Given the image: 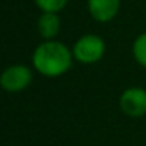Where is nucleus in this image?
<instances>
[{
  "label": "nucleus",
  "mask_w": 146,
  "mask_h": 146,
  "mask_svg": "<svg viewBox=\"0 0 146 146\" xmlns=\"http://www.w3.org/2000/svg\"><path fill=\"white\" fill-rule=\"evenodd\" d=\"M74 55L72 50L66 47L63 42L49 39L35 49L32 57L33 68L44 77H60L66 74L72 66Z\"/></svg>",
  "instance_id": "1"
},
{
  "label": "nucleus",
  "mask_w": 146,
  "mask_h": 146,
  "mask_svg": "<svg viewBox=\"0 0 146 146\" xmlns=\"http://www.w3.org/2000/svg\"><path fill=\"white\" fill-rule=\"evenodd\" d=\"M105 54V42L98 35H83L76 41L72 47V55L79 63L93 64L98 63Z\"/></svg>",
  "instance_id": "2"
},
{
  "label": "nucleus",
  "mask_w": 146,
  "mask_h": 146,
  "mask_svg": "<svg viewBox=\"0 0 146 146\" xmlns=\"http://www.w3.org/2000/svg\"><path fill=\"white\" fill-rule=\"evenodd\" d=\"M33 80V72L25 64H11L0 76V85L8 93H21L29 88Z\"/></svg>",
  "instance_id": "3"
},
{
  "label": "nucleus",
  "mask_w": 146,
  "mask_h": 146,
  "mask_svg": "<svg viewBox=\"0 0 146 146\" xmlns=\"http://www.w3.org/2000/svg\"><path fill=\"white\" fill-rule=\"evenodd\" d=\"M119 108L129 118H141L146 115V90L130 86L119 96Z\"/></svg>",
  "instance_id": "4"
},
{
  "label": "nucleus",
  "mask_w": 146,
  "mask_h": 146,
  "mask_svg": "<svg viewBox=\"0 0 146 146\" xmlns=\"http://www.w3.org/2000/svg\"><path fill=\"white\" fill-rule=\"evenodd\" d=\"M119 0H88V11L98 22H108L118 14Z\"/></svg>",
  "instance_id": "5"
},
{
  "label": "nucleus",
  "mask_w": 146,
  "mask_h": 146,
  "mask_svg": "<svg viewBox=\"0 0 146 146\" xmlns=\"http://www.w3.org/2000/svg\"><path fill=\"white\" fill-rule=\"evenodd\" d=\"M36 27H38L39 35H41L46 41H49V39H54L55 36L60 33L61 19H60V16H58V13H49V11H46V13H42L41 16H39Z\"/></svg>",
  "instance_id": "6"
},
{
  "label": "nucleus",
  "mask_w": 146,
  "mask_h": 146,
  "mask_svg": "<svg viewBox=\"0 0 146 146\" xmlns=\"http://www.w3.org/2000/svg\"><path fill=\"white\" fill-rule=\"evenodd\" d=\"M132 55L140 66L146 68V33H141L135 38L132 44Z\"/></svg>",
  "instance_id": "7"
},
{
  "label": "nucleus",
  "mask_w": 146,
  "mask_h": 146,
  "mask_svg": "<svg viewBox=\"0 0 146 146\" xmlns=\"http://www.w3.org/2000/svg\"><path fill=\"white\" fill-rule=\"evenodd\" d=\"M35 3L38 8H41L42 13L49 11V13H58L66 7L68 0H35Z\"/></svg>",
  "instance_id": "8"
}]
</instances>
